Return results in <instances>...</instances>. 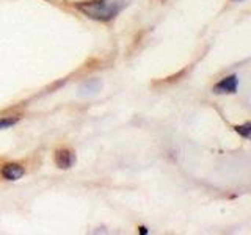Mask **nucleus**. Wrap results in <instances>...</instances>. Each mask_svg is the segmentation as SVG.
Segmentation results:
<instances>
[{
  "instance_id": "nucleus-8",
  "label": "nucleus",
  "mask_w": 251,
  "mask_h": 235,
  "mask_svg": "<svg viewBox=\"0 0 251 235\" xmlns=\"http://www.w3.org/2000/svg\"><path fill=\"white\" fill-rule=\"evenodd\" d=\"M234 2H243V0H234Z\"/></svg>"
},
{
  "instance_id": "nucleus-6",
  "label": "nucleus",
  "mask_w": 251,
  "mask_h": 235,
  "mask_svg": "<svg viewBox=\"0 0 251 235\" xmlns=\"http://www.w3.org/2000/svg\"><path fill=\"white\" fill-rule=\"evenodd\" d=\"M16 122H18V118H2V119H0V130L11 127Z\"/></svg>"
},
{
  "instance_id": "nucleus-1",
  "label": "nucleus",
  "mask_w": 251,
  "mask_h": 235,
  "mask_svg": "<svg viewBox=\"0 0 251 235\" xmlns=\"http://www.w3.org/2000/svg\"><path fill=\"white\" fill-rule=\"evenodd\" d=\"M129 2L130 0H90V2L78 3L77 10L90 19L108 22L116 18L129 5Z\"/></svg>"
},
{
  "instance_id": "nucleus-4",
  "label": "nucleus",
  "mask_w": 251,
  "mask_h": 235,
  "mask_svg": "<svg viewBox=\"0 0 251 235\" xmlns=\"http://www.w3.org/2000/svg\"><path fill=\"white\" fill-rule=\"evenodd\" d=\"M2 177L5 180H19L24 174H25V169L21 166L19 163H6L2 166Z\"/></svg>"
},
{
  "instance_id": "nucleus-3",
  "label": "nucleus",
  "mask_w": 251,
  "mask_h": 235,
  "mask_svg": "<svg viewBox=\"0 0 251 235\" xmlns=\"http://www.w3.org/2000/svg\"><path fill=\"white\" fill-rule=\"evenodd\" d=\"M75 163V154L71 149H58L55 152V164L60 169H69Z\"/></svg>"
},
{
  "instance_id": "nucleus-5",
  "label": "nucleus",
  "mask_w": 251,
  "mask_h": 235,
  "mask_svg": "<svg viewBox=\"0 0 251 235\" xmlns=\"http://www.w3.org/2000/svg\"><path fill=\"white\" fill-rule=\"evenodd\" d=\"M235 132L239 133V135H242L243 138H250L251 137V124L247 122V124H243V125H235Z\"/></svg>"
},
{
  "instance_id": "nucleus-7",
  "label": "nucleus",
  "mask_w": 251,
  "mask_h": 235,
  "mask_svg": "<svg viewBox=\"0 0 251 235\" xmlns=\"http://www.w3.org/2000/svg\"><path fill=\"white\" fill-rule=\"evenodd\" d=\"M140 232H141V234H148L149 231L146 229V227H145V226H141V227H140Z\"/></svg>"
},
{
  "instance_id": "nucleus-2",
  "label": "nucleus",
  "mask_w": 251,
  "mask_h": 235,
  "mask_svg": "<svg viewBox=\"0 0 251 235\" xmlns=\"http://www.w3.org/2000/svg\"><path fill=\"white\" fill-rule=\"evenodd\" d=\"M237 86H239V78L235 74L227 75L222 78L215 86H214V93L217 94H234L237 93Z\"/></svg>"
}]
</instances>
